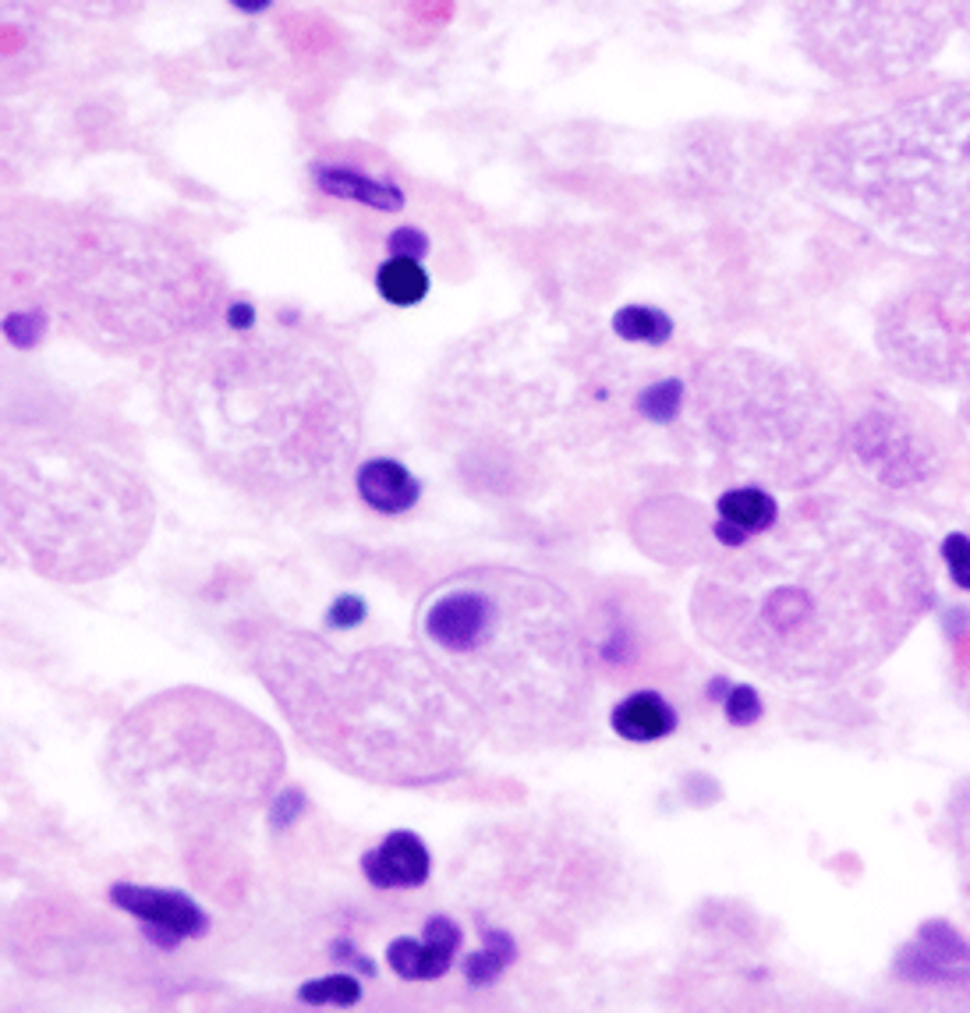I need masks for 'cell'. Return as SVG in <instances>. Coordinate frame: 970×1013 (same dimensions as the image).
<instances>
[{
    "label": "cell",
    "instance_id": "cell-1",
    "mask_svg": "<svg viewBox=\"0 0 970 1013\" xmlns=\"http://www.w3.org/2000/svg\"><path fill=\"white\" fill-rule=\"evenodd\" d=\"M110 900H114L121 911L135 914L146 928H170V932H178L181 939H199L210 932V914L185 893L118 882L114 890H110Z\"/></svg>",
    "mask_w": 970,
    "mask_h": 1013
},
{
    "label": "cell",
    "instance_id": "cell-2",
    "mask_svg": "<svg viewBox=\"0 0 970 1013\" xmlns=\"http://www.w3.org/2000/svg\"><path fill=\"white\" fill-rule=\"evenodd\" d=\"M361 872L376 890H411L433 872V858L419 833L397 830L361 858Z\"/></svg>",
    "mask_w": 970,
    "mask_h": 1013
},
{
    "label": "cell",
    "instance_id": "cell-3",
    "mask_svg": "<svg viewBox=\"0 0 970 1013\" xmlns=\"http://www.w3.org/2000/svg\"><path fill=\"white\" fill-rule=\"evenodd\" d=\"M358 497L379 514H404L419 503L422 482L393 457H372L355 475Z\"/></svg>",
    "mask_w": 970,
    "mask_h": 1013
},
{
    "label": "cell",
    "instance_id": "cell-4",
    "mask_svg": "<svg viewBox=\"0 0 970 1013\" xmlns=\"http://www.w3.org/2000/svg\"><path fill=\"white\" fill-rule=\"evenodd\" d=\"M610 726L624 741H662L677 731V709L662 699L659 691H634L624 702H616L610 712Z\"/></svg>",
    "mask_w": 970,
    "mask_h": 1013
},
{
    "label": "cell",
    "instance_id": "cell-5",
    "mask_svg": "<svg viewBox=\"0 0 970 1013\" xmlns=\"http://www.w3.org/2000/svg\"><path fill=\"white\" fill-rule=\"evenodd\" d=\"M312 174H315V185H320V192H326L333 199L365 202V205H372V210H383V213L404 210V192L393 181L369 178V174H361L355 167H344V164H315Z\"/></svg>",
    "mask_w": 970,
    "mask_h": 1013
},
{
    "label": "cell",
    "instance_id": "cell-6",
    "mask_svg": "<svg viewBox=\"0 0 970 1013\" xmlns=\"http://www.w3.org/2000/svg\"><path fill=\"white\" fill-rule=\"evenodd\" d=\"M454 954H447L436 943H419V939H393L387 946V964L393 975H401L404 981H436L450 971Z\"/></svg>",
    "mask_w": 970,
    "mask_h": 1013
},
{
    "label": "cell",
    "instance_id": "cell-7",
    "mask_svg": "<svg viewBox=\"0 0 970 1013\" xmlns=\"http://www.w3.org/2000/svg\"><path fill=\"white\" fill-rule=\"evenodd\" d=\"M715 511H720V521H729V525H737L747 535L769 532L779 517L776 500L766 493V489H755V486L729 489V493H723L720 503H715Z\"/></svg>",
    "mask_w": 970,
    "mask_h": 1013
},
{
    "label": "cell",
    "instance_id": "cell-8",
    "mask_svg": "<svg viewBox=\"0 0 970 1013\" xmlns=\"http://www.w3.org/2000/svg\"><path fill=\"white\" fill-rule=\"evenodd\" d=\"M376 291L387 298L390 305H419L428 294V274L415 259H390L379 266L376 274Z\"/></svg>",
    "mask_w": 970,
    "mask_h": 1013
},
{
    "label": "cell",
    "instance_id": "cell-9",
    "mask_svg": "<svg viewBox=\"0 0 970 1013\" xmlns=\"http://www.w3.org/2000/svg\"><path fill=\"white\" fill-rule=\"evenodd\" d=\"M613 334L638 344H666L673 337V320L651 305H624L613 315Z\"/></svg>",
    "mask_w": 970,
    "mask_h": 1013
},
{
    "label": "cell",
    "instance_id": "cell-10",
    "mask_svg": "<svg viewBox=\"0 0 970 1013\" xmlns=\"http://www.w3.org/2000/svg\"><path fill=\"white\" fill-rule=\"evenodd\" d=\"M683 393H688V387L680 379H659V383L638 393V411L648 422H673L683 408Z\"/></svg>",
    "mask_w": 970,
    "mask_h": 1013
},
{
    "label": "cell",
    "instance_id": "cell-11",
    "mask_svg": "<svg viewBox=\"0 0 970 1013\" xmlns=\"http://www.w3.org/2000/svg\"><path fill=\"white\" fill-rule=\"evenodd\" d=\"M301 1003L309 1006H352L361 1000V986L358 978H347V975H330V978H315V981H305V986L298 989Z\"/></svg>",
    "mask_w": 970,
    "mask_h": 1013
},
{
    "label": "cell",
    "instance_id": "cell-12",
    "mask_svg": "<svg viewBox=\"0 0 970 1013\" xmlns=\"http://www.w3.org/2000/svg\"><path fill=\"white\" fill-rule=\"evenodd\" d=\"M723 712L734 726H755L766 709H761V694L751 684H734L723 699Z\"/></svg>",
    "mask_w": 970,
    "mask_h": 1013
},
{
    "label": "cell",
    "instance_id": "cell-13",
    "mask_svg": "<svg viewBox=\"0 0 970 1013\" xmlns=\"http://www.w3.org/2000/svg\"><path fill=\"white\" fill-rule=\"evenodd\" d=\"M943 557L949 567V578L957 581V589L970 592V539L963 532H949L943 539Z\"/></svg>",
    "mask_w": 970,
    "mask_h": 1013
},
{
    "label": "cell",
    "instance_id": "cell-14",
    "mask_svg": "<svg viewBox=\"0 0 970 1013\" xmlns=\"http://www.w3.org/2000/svg\"><path fill=\"white\" fill-rule=\"evenodd\" d=\"M43 330H46L43 309H22V312H14V315H8V320H4L8 341L19 344V347H33L43 337Z\"/></svg>",
    "mask_w": 970,
    "mask_h": 1013
},
{
    "label": "cell",
    "instance_id": "cell-15",
    "mask_svg": "<svg viewBox=\"0 0 970 1013\" xmlns=\"http://www.w3.org/2000/svg\"><path fill=\"white\" fill-rule=\"evenodd\" d=\"M503 968H506V960L497 954V949H479V954H468V960H465V978L471 981L475 989H486V986H492L500 975H503Z\"/></svg>",
    "mask_w": 970,
    "mask_h": 1013
},
{
    "label": "cell",
    "instance_id": "cell-16",
    "mask_svg": "<svg viewBox=\"0 0 970 1013\" xmlns=\"http://www.w3.org/2000/svg\"><path fill=\"white\" fill-rule=\"evenodd\" d=\"M365 599L361 595H355V592H347V595H337L330 603V610H326V624L333 627V631H352V627H358L361 621H365Z\"/></svg>",
    "mask_w": 970,
    "mask_h": 1013
},
{
    "label": "cell",
    "instance_id": "cell-17",
    "mask_svg": "<svg viewBox=\"0 0 970 1013\" xmlns=\"http://www.w3.org/2000/svg\"><path fill=\"white\" fill-rule=\"evenodd\" d=\"M387 248L393 252V259H415L419 263L422 256H428L433 242H428V234L419 231V227H397L387 237Z\"/></svg>",
    "mask_w": 970,
    "mask_h": 1013
},
{
    "label": "cell",
    "instance_id": "cell-18",
    "mask_svg": "<svg viewBox=\"0 0 970 1013\" xmlns=\"http://www.w3.org/2000/svg\"><path fill=\"white\" fill-rule=\"evenodd\" d=\"M425 939L436 943V946H443L447 954L457 957L460 943H465V932H460V925L454 922V917H447V914H433V917L425 922Z\"/></svg>",
    "mask_w": 970,
    "mask_h": 1013
},
{
    "label": "cell",
    "instance_id": "cell-19",
    "mask_svg": "<svg viewBox=\"0 0 970 1013\" xmlns=\"http://www.w3.org/2000/svg\"><path fill=\"white\" fill-rule=\"evenodd\" d=\"M301 804H305V794H301L298 787H288V790H280V794H277L274 801H269V822H274L277 830H288L291 822L298 819Z\"/></svg>",
    "mask_w": 970,
    "mask_h": 1013
},
{
    "label": "cell",
    "instance_id": "cell-20",
    "mask_svg": "<svg viewBox=\"0 0 970 1013\" xmlns=\"http://www.w3.org/2000/svg\"><path fill=\"white\" fill-rule=\"evenodd\" d=\"M330 957H333V964H347V968H358L365 978H372L376 975V964L361 954V949L347 939V936H341V939H333L330 943Z\"/></svg>",
    "mask_w": 970,
    "mask_h": 1013
},
{
    "label": "cell",
    "instance_id": "cell-21",
    "mask_svg": "<svg viewBox=\"0 0 970 1013\" xmlns=\"http://www.w3.org/2000/svg\"><path fill=\"white\" fill-rule=\"evenodd\" d=\"M482 939H486V946H489V949H497V954H500L506 964H514V960H517V943L511 939V932L482 925Z\"/></svg>",
    "mask_w": 970,
    "mask_h": 1013
},
{
    "label": "cell",
    "instance_id": "cell-22",
    "mask_svg": "<svg viewBox=\"0 0 970 1013\" xmlns=\"http://www.w3.org/2000/svg\"><path fill=\"white\" fill-rule=\"evenodd\" d=\"M712 535H715V539H720L723 546H729V549H740V546H744L747 539H751V535H747V532H740L737 525H729V521H715Z\"/></svg>",
    "mask_w": 970,
    "mask_h": 1013
},
{
    "label": "cell",
    "instance_id": "cell-23",
    "mask_svg": "<svg viewBox=\"0 0 970 1013\" xmlns=\"http://www.w3.org/2000/svg\"><path fill=\"white\" fill-rule=\"evenodd\" d=\"M227 323H231V330H252L256 326V309H252L248 302H237V305H231L227 309Z\"/></svg>",
    "mask_w": 970,
    "mask_h": 1013
},
{
    "label": "cell",
    "instance_id": "cell-24",
    "mask_svg": "<svg viewBox=\"0 0 970 1013\" xmlns=\"http://www.w3.org/2000/svg\"><path fill=\"white\" fill-rule=\"evenodd\" d=\"M963 850H967V847H963ZM967 858H970V850H967ZM963 886H967V890H970V876H963Z\"/></svg>",
    "mask_w": 970,
    "mask_h": 1013
}]
</instances>
